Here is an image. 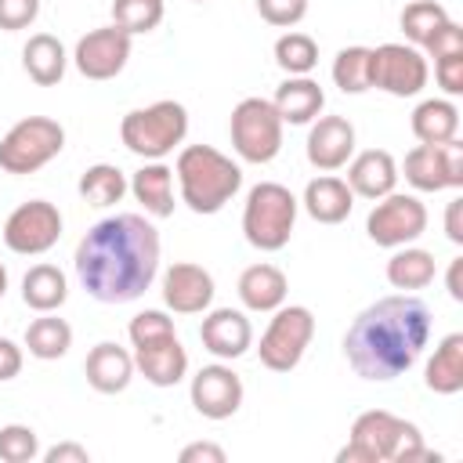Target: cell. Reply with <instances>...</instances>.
I'll return each instance as SVG.
<instances>
[{
    "instance_id": "6da1fadb",
    "label": "cell",
    "mask_w": 463,
    "mask_h": 463,
    "mask_svg": "<svg viewBox=\"0 0 463 463\" xmlns=\"http://www.w3.org/2000/svg\"><path fill=\"white\" fill-rule=\"evenodd\" d=\"M72 264L87 297L98 304H130L159 275V232L141 213H112L83 232Z\"/></svg>"
},
{
    "instance_id": "7a4b0ae2",
    "label": "cell",
    "mask_w": 463,
    "mask_h": 463,
    "mask_svg": "<svg viewBox=\"0 0 463 463\" xmlns=\"http://www.w3.org/2000/svg\"><path fill=\"white\" fill-rule=\"evenodd\" d=\"M430 344V307L416 293H391L354 315L344 333L347 365L373 383L409 373Z\"/></svg>"
},
{
    "instance_id": "3957f363",
    "label": "cell",
    "mask_w": 463,
    "mask_h": 463,
    "mask_svg": "<svg viewBox=\"0 0 463 463\" xmlns=\"http://www.w3.org/2000/svg\"><path fill=\"white\" fill-rule=\"evenodd\" d=\"M174 177L181 188V203L192 213H221L235 192L242 188V170L232 156L217 152L213 145H184L174 163Z\"/></svg>"
},
{
    "instance_id": "277c9868",
    "label": "cell",
    "mask_w": 463,
    "mask_h": 463,
    "mask_svg": "<svg viewBox=\"0 0 463 463\" xmlns=\"http://www.w3.org/2000/svg\"><path fill=\"white\" fill-rule=\"evenodd\" d=\"M430 459L423 434L412 420H402L387 409H369L354 416L347 445L336 452V463H409Z\"/></svg>"
},
{
    "instance_id": "5b68a950",
    "label": "cell",
    "mask_w": 463,
    "mask_h": 463,
    "mask_svg": "<svg viewBox=\"0 0 463 463\" xmlns=\"http://www.w3.org/2000/svg\"><path fill=\"white\" fill-rule=\"evenodd\" d=\"M297 195L279 184V181H260L246 192V206H242V235L253 250L260 253H279L297 224Z\"/></svg>"
},
{
    "instance_id": "8992f818",
    "label": "cell",
    "mask_w": 463,
    "mask_h": 463,
    "mask_svg": "<svg viewBox=\"0 0 463 463\" xmlns=\"http://www.w3.org/2000/svg\"><path fill=\"white\" fill-rule=\"evenodd\" d=\"M188 134V109L174 98L152 101L145 109H130L119 119V141L127 145V152L148 159H163L170 156Z\"/></svg>"
},
{
    "instance_id": "52a82bcc",
    "label": "cell",
    "mask_w": 463,
    "mask_h": 463,
    "mask_svg": "<svg viewBox=\"0 0 463 463\" xmlns=\"http://www.w3.org/2000/svg\"><path fill=\"white\" fill-rule=\"evenodd\" d=\"M65 148V127L51 116H25L0 137V170L4 174H36Z\"/></svg>"
},
{
    "instance_id": "ba28073f",
    "label": "cell",
    "mask_w": 463,
    "mask_h": 463,
    "mask_svg": "<svg viewBox=\"0 0 463 463\" xmlns=\"http://www.w3.org/2000/svg\"><path fill=\"white\" fill-rule=\"evenodd\" d=\"M282 127L286 123L268 98H242L228 119L232 148L246 163H271L282 152Z\"/></svg>"
},
{
    "instance_id": "9c48e42d",
    "label": "cell",
    "mask_w": 463,
    "mask_h": 463,
    "mask_svg": "<svg viewBox=\"0 0 463 463\" xmlns=\"http://www.w3.org/2000/svg\"><path fill=\"white\" fill-rule=\"evenodd\" d=\"M311 336H315V315L311 307L304 304H282L271 311V322L268 329L260 333V344H257V354H260V365L271 369V373H289L300 365L304 351L311 347Z\"/></svg>"
},
{
    "instance_id": "30bf717a",
    "label": "cell",
    "mask_w": 463,
    "mask_h": 463,
    "mask_svg": "<svg viewBox=\"0 0 463 463\" xmlns=\"http://www.w3.org/2000/svg\"><path fill=\"white\" fill-rule=\"evenodd\" d=\"M423 232H427V206L409 192H387L383 199H376V206L365 217V235L383 250L409 246Z\"/></svg>"
},
{
    "instance_id": "8fae6325",
    "label": "cell",
    "mask_w": 463,
    "mask_h": 463,
    "mask_svg": "<svg viewBox=\"0 0 463 463\" xmlns=\"http://www.w3.org/2000/svg\"><path fill=\"white\" fill-rule=\"evenodd\" d=\"M61 239V213L47 199H29L4 221V246L22 257H40Z\"/></svg>"
},
{
    "instance_id": "7c38bea8",
    "label": "cell",
    "mask_w": 463,
    "mask_h": 463,
    "mask_svg": "<svg viewBox=\"0 0 463 463\" xmlns=\"http://www.w3.org/2000/svg\"><path fill=\"white\" fill-rule=\"evenodd\" d=\"M427 54L412 43L373 47V87L391 98H416L427 87Z\"/></svg>"
},
{
    "instance_id": "4fadbf2b",
    "label": "cell",
    "mask_w": 463,
    "mask_h": 463,
    "mask_svg": "<svg viewBox=\"0 0 463 463\" xmlns=\"http://www.w3.org/2000/svg\"><path fill=\"white\" fill-rule=\"evenodd\" d=\"M402 170L416 192L463 188V141L452 137L445 145H416L412 152H405Z\"/></svg>"
},
{
    "instance_id": "5bb4252c",
    "label": "cell",
    "mask_w": 463,
    "mask_h": 463,
    "mask_svg": "<svg viewBox=\"0 0 463 463\" xmlns=\"http://www.w3.org/2000/svg\"><path fill=\"white\" fill-rule=\"evenodd\" d=\"M130 33H123L119 25H101L90 29L87 36L76 40L72 51V65L80 69V76L87 80H112L127 69L130 61Z\"/></svg>"
},
{
    "instance_id": "9a60e30c",
    "label": "cell",
    "mask_w": 463,
    "mask_h": 463,
    "mask_svg": "<svg viewBox=\"0 0 463 463\" xmlns=\"http://www.w3.org/2000/svg\"><path fill=\"white\" fill-rule=\"evenodd\" d=\"M242 376L224 365V362H213V365H203L195 376H192V387H188V398H192V409L206 420H228L239 412L242 405Z\"/></svg>"
},
{
    "instance_id": "2e32d148",
    "label": "cell",
    "mask_w": 463,
    "mask_h": 463,
    "mask_svg": "<svg viewBox=\"0 0 463 463\" xmlns=\"http://www.w3.org/2000/svg\"><path fill=\"white\" fill-rule=\"evenodd\" d=\"M213 275L203 264L177 260L163 271V304L174 315H199L213 304Z\"/></svg>"
},
{
    "instance_id": "e0dca14e",
    "label": "cell",
    "mask_w": 463,
    "mask_h": 463,
    "mask_svg": "<svg viewBox=\"0 0 463 463\" xmlns=\"http://www.w3.org/2000/svg\"><path fill=\"white\" fill-rule=\"evenodd\" d=\"M307 163L322 174H333L340 166H347V159L354 156V127L344 116H318L311 119L307 130Z\"/></svg>"
},
{
    "instance_id": "ac0fdd59",
    "label": "cell",
    "mask_w": 463,
    "mask_h": 463,
    "mask_svg": "<svg viewBox=\"0 0 463 463\" xmlns=\"http://www.w3.org/2000/svg\"><path fill=\"white\" fill-rule=\"evenodd\" d=\"M199 340L213 358L232 362L253 347V326L239 307H213L199 326Z\"/></svg>"
},
{
    "instance_id": "d6986e66",
    "label": "cell",
    "mask_w": 463,
    "mask_h": 463,
    "mask_svg": "<svg viewBox=\"0 0 463 463\" xmlns=\"http://www.w3.org/2000/svg\"><path fill=\"white\" fill-rule=\"evenodd\" d=\"M398 184V163L387 148H365L347 159V188L362 199H383Z\"/></svg>"
},
{
    "instance_id": "ffe728a7",
    "label": "cell",
    "mask_w": 463,
    "mask_h": 463,
    "mask_svg": "<svg viewBox=\"0 0 463 463\" xmlns=\"http://www.w3.org/2000/svg\"><path fill=\"white\" fill-rule=\"evenodd\" d=\"M83 373H87V383L98 391V394H119L130 387L134 380V354L112 340H101L87 351V362H83Z\"/></svg>"
},
{
    "instance_id": "44dd1931",
    "label": "cell",
    "mask_w": 463,
    "mask_h": 463,
    "mask_svg": "<svg viewBox=\"0 0 463 463\" xmlns=\"http://www.w3.org/2000/svg\"><path fill=\"white\" fill-rule=\"evenodd\" d=\"M134 369L152 383V387H174L188 373V351L181 347L177 336L134 347Z\"/></svg>"
},
{
    "instance_id": "7402d4cb",
    "label": "cell",
    "mask_w": 463,
    "mask_h": 463,
    "mask_svg": "<svg viewBox=\"0 0 463 463\" xmlns=\"http://www.w3.org/2000/svg\"><path fill=\"white\" fill-rule=\"evenodd\" d=\"M275 112L282 116V123H293V127H304L311 119L322 116L326 109V90L318 87V80L311 76H286L271 98Z\"/></svg>"
},
{
    "instance_id": "603a6c76",
    "label": "cell",
    "mask_w": 463,
    "mask_h": 463,
    "mask_svg": "<svg viewBox=\"0 0 463 463\" xmlns=\"http://www.w3.org/2000/svg\"><path fill=\"white\" fill-rule=\"evenodd\" d=\"M300 206L307 210L311 221L318 224H340L351 217V206H354V192L347 188L344 177H333V174H322V177H311L307 188H304V199Z\"/></svg>"
},
{
    "instance_id": "cb8c5ba5",
    "label": "cell",
    "mask_w": 463,
    "mask_h": 463,
    "mask_svg": "<svg viewBox=\"0 0 463 463\" xmlns=\"http://www.w3.org/2000/svg\"><path fill=\"white\" fill-rule=\"evenodd\" d=\"M286 293H289V282H286V271L275 268V264H250L242 275H239V300L246 311H275L286 304Z\"/></svg>"
},
{
    "instance_id": "d4e9b609",
    "label": "cell",
    "mask_w": 463,
    "mask_h": 463,
    "mask_svg": "<svg viewBox=\"0 0 463 463\" xmlns=\"http://www.w3.org/2000/svg\"><path fill=\"white\" fill-rule=\"evenodd\" d=\"M22 69L36 87H54V83H61V76L69 69V54L58 36L33 33L22 47Z\"/></svg>"
},
{
    "instance_id": "484cf974",
    "label": "cell",
    "mask_w": 463,
    "mask_h": 463,
    "mask_svg": "<svg viewBox=\"0 0 463 463\" xmlns=\"http://www.w3.org/2000/svg\"><path fill=\"white\" fill-rule=\"evenodd\" d=\"M130 195L145 206L152 217L174 213V170L163 159H148L141 170L130 174Z\"/></svg>"
},
{
    "instance_id": "4316f807",
    "label": "cell",
    "mask_w": 463,
    "mask_h": 463,
    "mask_svg": "<svg viewBox=\"0 0 463 463\" xmlns=\"http://www.w3.org/2000/svg\"><path fill=\"white\" fill-rule=\"evenodd\" d=\"M423 383L434 394H459L463 391V333H449L438 340L434 354L427 358Z\"/></svg>"
},
{
    "instance_id": "83f0119b",
    "label": "cell",
    "mask_w": 463,
    "mask_h": 463,
    "mask_svg": "<svg viewBox=\"0 0 463 463\" xmlns=\"http://www.w3.org/2000/svg\"><path fill=\"white\" fill-rule=\"evenodd\" d=\"M409 127L420 145H445L459 134V109L449 98H427L412 109Z\"/></svg>"
},
{
    "instance_id": "f1b7e54d",
    "label": "cell",
    "mask_w": 463,
    "mask_h": 463,
    "mask_svg": "<svg viewBox=\"0 0 463 463\" xmlns=\"http://www.w3.org/2000/svg\"><path fill=\"white\" fill-rule=\"evenodd\" d=\"M65 297H69V279H65L61 268H54V264H33L25 271V279H22V300L36 315L58 311L65 304Z\"/></svg>"
},
{
    "instance_id": "f546056e",
    "label": "cell",
    "mask_w": 463,
    "mask_h": 463,
    "mask_svg": "<svg viewBox=\"0 0 463 463\" xmlns=\"http://www.w3.org/2000/svg\"><path fill=\"white\" fill-rule=\"evenodd\" d=\"M434 253L430 250H420V246H398L387 260V282L402 293H412V289H423L434 282Z\"/></svg>"
},
{
    "instance_id": "4dcf8cb0",
    "label": "cell",
    "mask_w": 463,
    "mask_h": 463,
    "mask_svg": "<svg viewBox=\"0 0 463 463\" xmlns=\"http://www.w3.org/2000/svg\"><path fill=\"white\" fill-rule=\"evenodd\" d=\"M25 347H29L33 358L54 362V358H61V354L72 347V326H69L65 318H58L54 311H43L40 318L29 322V329H25Z\"/></svg>"
},
{
    "instance_id": "1f68e13d",
    "label": "cell",
    "mask_w": 463,
    "mask_h": 463,
    "mask_svg": "<svg viewBox=\"0 0 463 463\" xmlns=\"http://www.w3.org/2000/svg\"><path fill=\"white\" fill-rule=\"evenodd\" d=\"M80 195H83V203H90V206H116L127 192H130V181H127V174L119 170V166H112V163H94V166H87L83 174H80Z\"/></svg>"
},
{
    "instance_id": "d6a6232c",
    "label": "cell",
    "mask_w": 463,
    "mask_h": 463,
    "mask_svg": "<svg viewBox=\"0 0 463 463\" xmlns=\"http://www.w3.org/2000/svg\"><path fill=\"white\" fill-rule=\"evenodd\" d=\"M333 83L344 94H365L373 87V47H340L333 58Z\"/></svg>"
},
{
    "instance_id": "836d02e7",
    "label": "cell",
    "mask_w": 463,
    "mask_h": 463,
    "mask_svg": "<svg viewBox=\"0 0 463 463\" xmlns=\"http://www.w3.org/2000/svg\"><path fill=\"white\" fill-rule=\"evenodd\" d=\"M398 22H402L405 40L423 51V47L434 40V33L449 22V11H445L438 0H412V4H405V11H402Z\"/></svg>"
},
{
    "instance_id": "e575fe53",
    "label": "cell",
    "mask_w": 463,
    "mask_h": 463,
    "mask_svg": "<svg viewBox=\"0 0 463 463\" xmlns=\"http://www.w3.org/2000/svg\"><path fill=\"white\" fill-rule=\"evenodd\" d=\"M275 65L286 76H311V69L318 65V43L307 33H282L275 40Z\"/></svg>"
},
{
    "instance_id": "d590c367",
    "label": "cell",
    "mask_w": 463,
    "mask_h": 463,
    "mask_svg": "<svg viewBox=\"0 0 463 463\" xmlns=\"http://www.w3.org/2000/svg\"><path fill=\"white\" fill-rule=\"evenodd\" d=\"M166 14L163 0H112V25H119L130 36L152 33Z\"/></svg>"
},
{
    "instance_id": "8d00e7d4",
    "label": "cell",
    "mask_w": 463,
    "mask_h": 463,
    "mask_svg": "<svg viewBox=\"0 0 463 463\" xmlns=\"http://www.w3.org/2000/svg\"><path fill=\"white\" fill-rule=\"evenodd\" d=\"M40 456V438L25 423L0 427V459L4 463H33Z\"/></svg>"
},
{
    "instance_id": "74e56055",
    "label": "cell",
    "mask_w": 463,
    "mask_h": 463,
    "mask_svg": "<svg viewBox=\"0 0 463 463\" xmlns=\"http://www.w3.org/2000/svg\"><path fill=\"white\" fill-rule=\"evenodd\" d=\"M127 336L134 347H145V344H156V340H166V336H177L174 329V318L166 311H156V307H145L130 318L127 326Z\"/></svg>"
},
{
    "instance_id": "f35d334b",
    "label": "cell",
    "mask_w": 463,
    "mask_h": 463,
    "mask_svg": "<svg viewBox=\"0 0 463 463\" xmlns=\"http://www.w3.org/2000/svg\"><path fill=\"white\" fill-rule=\"evenodd\" d=\"M257 14L275 29H289L307 14V0H257Z\"/></svg>"
},
{
    "instance_id": "ab89813d",
    "label": "cell",
    "mask_w": 463,
    "mask_h": 463,
    "mask_svg": "<svg viewBox=\"0 0 463 463\" xmlns=\"http://www.w3.org/2000/svg\"><path fill=\"white\" fill-rule=\"evenodd\" d=\"M40 14V0H0V29L4 33H18L29 29Z\"/></svg>"
},
{
    "instance_id": "60d3db41",
    "label": "cell",
    "mask_w": 463,
    "mask_h": 463,
    "mask_svg": "<svg viewBox=\"0 0 463 463\" xmlns=\"http://www.w3.org/2000/svg\"><path fill=\"white\" fill-rule=\"evenodd\" d=\"M434 80H438V87L449 98L463 94V54H441V58H434Z\"/></svg>"
},
{
    "instance_id": "b9f144b4",
    "label": "cell",
    "mask_w": 463,
    "mask_h": 463,
    "mask_svg": "<svg viewBox=\"0 0 463 463\" xmlns=\"http://www.w3.org/2000/svg\"><path fill=\"white\" fill-rule=\"evenodd\" d=\"M430 58H441V54H463V25L459 22H445L438 33H434V40L423 47Z\"/></svg>"
},
{
    "instance_id": "7bdbcfd3",
    "label": "cell",
    "mask_w": 463,
    "mask_h": 463,
    "mask_svg": "<svg viewBox=\"0 0 463 463\" xmlns=\"http://www.w3.org/2000/svg\"><path fill=\"white\" fill-rule=\"evenodd\" d=\"M181 463H224V449L213 441H192L177 452Z\"/></svg>"
},
{
    "instance_id": "ee69618b",
    "label": "cell",
    "mask_w": 463,
    "mask_h": 463,
    "mask_svg": "<svg viewBox=\"0 0 463 463\" xmlns=\"http://www.w3.org/2000/svg\"><path fill=\"white\" fill-rule=\"evenodd\" d=\"M22 362H25L22 347H18L14 340L0 336V380H14V376L22 373Z\"/></svg>"
},
{
    "instance_id": "f6af8a7d",
    "label": "cell",
    "mask_w": 463,
    "mask_h": 463,
    "mask_svg": "<svg viewBox=\"0 0 463 463\" xmlns=\"http://www.w3.org/2000/svg\"><path fill=\"white\" fill-rule=\"evenodd\" d=\"M43 463H90V452L76 441H61V445L43 452Z\"/></svg>"
},
{
    "instance_id": "bcb514c9",
    "label": "cell",
    "mask_w": 463,
    "mask_h": 463,
    "mask_svg": "<svg viewBox=\"0 0 463 463\" xmlns=\"http://www.w3.org/2000/svg\"><path fill=\"white\" fill-rule=\"evenodd\" d=\"M459 213H463V199H452L445 206V235L456 246H463V221H459Z\"/></svg>"
},
{
    "instance_id": "7dc6e473",
    "label": "cell",
    "mask_w": 463,
    "mask_h": 463,
    "mask_svg": "<svg viewBox=\"0 0 463 463\" xmlns=\"http://www.w3.org/2000/svg\"><path fill=\"white\" fill-rule=\"evenodd\" d=\"M445 286H449V297L456 304H463V257H452L449 275H445Z\"/></svg>"
},
{
    "instance_id": "c3c4849f",
    "label": "cell",
    "mask_w": 463,
    "mask_h": 463,
    "mask_svg": "<svg viewBox=\"0 0 463 463\" xmlns=\"http://www.w3.org/2000/svg\"><path fill=\"white\" fill-rule=\"evenodd\" d=\"M4 293H7V268L0 264V300H4Z\"/></svg>"
},
{
    "instance_id": "681fc988",
    "label": "cell",
    "mask_w": 463,
    "mask_h": 463,
    "mask_svg": "<svg viewBox=\"0 0 463 463\" xmlns=\"http://www.w3.org/2000/svg\"><path fill=\"white\" fill-rule=\"evenodd\" d=\"M195 4H206V0H195Z\"/></svg>"
}]
</instances>
